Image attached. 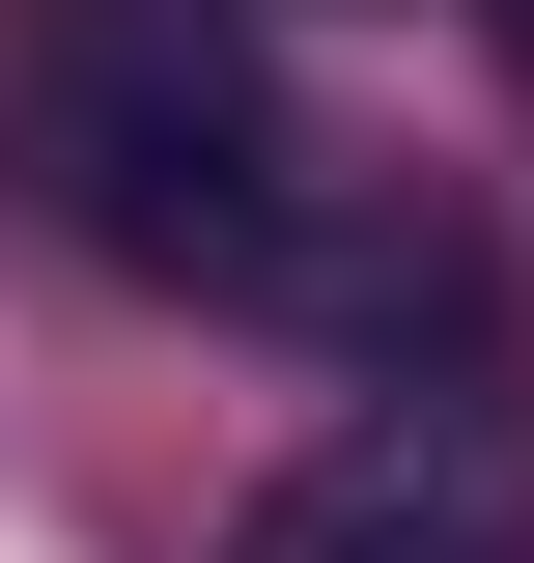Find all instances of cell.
I'll return each instance as SVG.
<instances>
[{
    "mask_svg": "<svg viewBox=\"0 0 534 563\" xmlns=\"http://www.w3.org/2000/svg\"><path fill=\"white\" fill-rule=\"evenodd\" d=\"M29 169L113 282H281L310 254V141H281L254 0H29Z\"/></svg>",
    "mask_w": 534,
    "mask_h": 563,
    "instance_id": "1",
    "label": "cell"
},
{
    "mask_svg": "<svg viewBox=\"0 0 534 563\" xmlns=\"http://www.w3.org/2000/svg\"><path fill=\"white\" fill-rule=\"evenodd\" d=\"M225 563H534V451L478 395H366V422H310V451L254 479Z\"/></svg>",
    "mask_w": 534,
    "mask_h": 563,
    "instance_id": "2",
    "label": "cell"
},
{
    "mask_svg": "<svg viewBox=\"0 0 534 563\" xmlns=\"http://www.w3.org/2000/svg\"><path fill=\"white\" fill-rule=\"evenodd\" d=\"M478 29H507V85H534V0H478Z\"/></svg>",
    "mask_w": 534,
    "mask_h": 563,
    "instance_id": "3",
    "label": "cell"
}]
</instances>
